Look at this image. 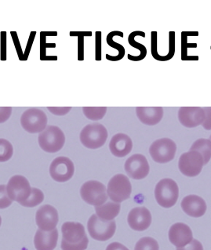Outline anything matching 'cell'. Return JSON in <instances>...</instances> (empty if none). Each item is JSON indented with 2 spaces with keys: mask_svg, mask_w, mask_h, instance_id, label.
Here are the masks:
<instances>
[{
  "mask_svg": "<svg viewBox=\"0 0 211 250\" xmlns=\"http://www.w3.org/2000/svg\"><path fill=\"white\" fill-rule=\"evenodd\" d=\"M12 114V107H0V123H3L10 119Z\"/></svg>",
  "mask_w": 211,
  "mask_h": 250,
  "instance_id": "b9f144b4",
  "label": "cell"
},
{
  "mask_svg": "<svg viewBox=\"0 0 211 250\" xmlns=\"http://www.w3.org/2000/svg\"><path fill=\"white\" fill-rule=\"evenodd\" d=\"M108 136V130L102 124L91 123L82 129L80 139L84 147L98 149L106 144Z\"/></svg>",
  "mask_w": 211,
  "mask_h": 250,
  "instance_id": "7a4b0ae2",
  "label": "cell"
},
{
  "mask_svg": "<svg viewBox=\"0 0 211 250\" xmlns=\"http://www.w3.org/2000/svg\"><path fill=\"white\" fill-rule=\"evenodd\" d=\"M58 240V229L50 231H44L39 229L35 235V248L36 250H54L56 248Z\"/></svg>",
  "mask_w": 211,
  "mask_h": 250,
  "instance_id": "d6986e66",
  "label": "cell"
},
{
  "mask_svg": "<svg viewBox=\"0 0 211 250\" xmlns=\"http://www.w3.org/2000/svg\"><path fill=\"white\" fill-rule=\"evenodd\" d=\"M127 222L131 229L138 231L147 230L151 224V214L146 207H136L129 211Z\"/></svg>",
  "mask_w": 211,
  "mask_h": 250,
  "instance_id": "9a60e30c",
  "label": "cell"
},
{
  "mask_svg": "<svg viewBox=\"0 0 211 250\" xmlns=\"http://www.w3.org/2000/svg\"><path fill=\"white\" fill-rule=\"evenodd\" d=\"M47 109L55 115L58 116H62V115H65L72 110L71 107H48Z\"/></svg>",
  "mask_w": 211,
  "mask_h": 250,
  "instance_id": "60d3db41",
  "label": "cell"
},
{
  "mask_svg": "<svg viewBox=\"0 0 211 250\" xmlns=\"http://www.w3.org/2000/svg\"><path fill=\"white\" fill-rule=\"evenodd\" d=\"M14 155L12 144L6 139H0V163L8 161Z\"/></svg>",
  "mask_w": 211,
  "mask_h": 250,
  "instance_id": "f546056e",
  "label": "cell"
},
{
  "mask_svg": "<svg viewBox=\"0 0 211 250\" xmlns=\"http://www.w3.org/2000/svg\"><path fill=\"white\" fill-rule=\"evenodd\" d=\"M88 232L94 240L106 242L109 240L116 233V221H106L96 214L90 216L87 222Z\"/></svg>",
  "mask_w": 211,
  "mask_h": 250,
  "instance_id": "277c9868",
  "label": "cell"
},
{
  "mask_svg": "<svg viewBox=\"0 0 211 250\" xmlns=\"http://www.w3.org/2000/svg\"><path fill=\"white\" fill-rule=\"evenodd\" d=\"M210 141H211V137H210Z\"/></svg>",
  "mask_w": 211,
  "mask_h": 250,
  "instance_id": "7dc6e473",
  "label": "cell"
},
{
  "mask_svg": "<svg viewBox=\"0 0 211 250\" xmlns=\"http://www.w3.org/2000/svg\"><path fill=\"white\" fill-rule=\"evenodd\" d=\"M106 250H129L125 246L121 244L120 242H112L108 245Z\"/></svg>",
  "mask_w": 211,
  "mask_h": 250,
  "instance_id": "f6af8a7d",
  "label": "cell"
},
{
  "mask_svg": "<svg viewBox=\"0 0 211 250\" xmlns=\"http://www.w3.org/2000/svg\"><path fill=\"white\" fill-rule=\"evenodd\" d=\"M115 36H120L121 38L124 37V33L121 32H119V31H112V32L108 33V36H107V43L108 44V46H111V47L115 48L116 50H117L119 51V54L117 56H111L109 54H106V58L108 61H111V62H118V61H120V60L123 59L124 58V56H125V48L124 46H122L121 44L117 43V42H115L113 40V37Z\"/></svg>",
  "mask_w": 211,
  "mask_h": 250,
  "instance_id": "cb8c5ba5",
  "label": "cell"
},
{
  "mask_svg": "<svg viewBox=\"0 0 211 250\" xmlns=\"http://www.w3.org/2000/svg\"><path fill=\"white\" fill-rule=\"evenodd\" d=\"M133 141L129 136L125 133H117L110 141V151L114 156L124 158L131 152Z\"/></svg>",
  "mask_w": 211,
  "mask_h": 250,
  "instance_id": "e0dca14e",
  "label": "cell"
},
{
  "mask_svg": "<svg viewBox=\"0 0 211 250\" xmlns=\"http://www.w3.org/2000/svg\"><path fill=\"white\" fill-rule=\"evenodd\" d=\"M177 145L173 140L161 138L151 144L149 153L155 163L164 164L172 161L175 157Z\"/></svg>",
  "mask_w": 211,
  "mask_h": 250,
  "instance_id": "ba28073f",
  "label": "cell"
},
{
  "mask_svg": "<svg viewBox=\"0 0 211 250\" xmlns=\"http://www.w3.org/2000/svg\"><path fill=\"white\" fill-rule=\"evenodd\" d=\"M63 239L69 243H77L86 236L84 225L77 222H65L62 227Z\"/></svg>",
  "mask_w": 211,
  "mask_h": 250,
  "instance_id": "44dd1931",
  "label": "cell"
},
{
  "mask_svg": "<svg viewBox=\"0 0 211 250\" xmlns=\"http://www.w3.org/2000/svg\"><path fill=\"white\" fill-rule=\"evenodd\" d=\"M2 225V218H1V216H0V226Z\"/></svg>",
  "mask_w": 211,
  "mask_h": 250,
  "instance_id": "bcb514c9",
  "label": "cell"
},
{
  "mask_svg": "<svg viewBox=\"0 0 211 250\" xmlns=\"http://www.w3.org/2000/svg\"><path fill=\"white\" fill-rule=\"evenodd\" d=\"M59 221L58 210L50 205H44L36 213V222L39 229L50 231L56 229Z\"/></svg>",
  "mask_w": 211,
  "mask_h": 250,
  "instance_id": "4fadbf2b",
  "label": "cell"
},
{
  "mask_svg": "<svg viewBox=\"0 0 211 250\" xmlns=\"http://www.w3.org/2000/svg\"><path fill=\"white\" fill-rule=\"evenodd\" d=\"M175 54V32H169V53L164 56V62H168L173 58Z\"/></svg>",
  "mask_w": 211,
  "mask_h": 250,
  "instance_id": "d590c367",
  "label": "cell"
},
{
  "mask_svg": "<svg viewBox=\"0 0 211 250\" xmlns=\"http://www.w3.org/2000/svg\"><path fill=\"white\" fill-rule=\"evenodd\" d=\"M36 32L33 31L31 32L29 37H28V42H27V45H26L25 50H24V56L22 58V61H27L30 54L31 50H32V45L34 42L35 38H36Z\"/></svg>",
  "mask_w": 211,
  "mask_h": 250,
  "instance_id": "ab89813d",
  "label": "cell"
},
{
  "mask_svg": "<svg viewBox=\"0 0 211 250\" xmlns=\"http://www.w3.org/2000/svg\"><path fill=\"white\" fill-rule=\"evenodd\" d=\"M204 166L203 158L198 151H190L180 156L178 168L186 177H196L201 173Z\"/></svg>",
  "mask_w": 211,
  "mask_h": 250,
  "instance_id": "9c48e42d",
  "label": "cell"
},
{
  "mask_svg": "<svg viewBox=\"0 0 211 250\" xmlns=\"http://www.w3.org/2000/svg\"><path fill=\"white\" fill-rule=\"evenodd\" d=\"M95 60L102 61V32H95Z\"/></svg>",
  "mask_w": 211,
  "mask_h": 250,
  "instance_id": "8d00e7d4",
  "label": "cell"
},
{
  "mask_svg": "<svg viewBox=\"0 0 211 250\" xmlns=\"http://www.w3.org/2000/svg\"><path fill=\"white\" fill-rule=\"evenodd\" d=\"M88 244H89V239L86 235L83 240L77 243H69L62 238L61 246L62 250H86L87 249Z\"/></svg>",
  "mask_w": 211,
  "mask_h": 250,
  "instance_id": "d6a6232c",
  "label": "cell"
},
{
  "mask_svg": "<svg viewBox=\"0 0 211 250\" xmlns=\"http://www.w3.org/2000/svg\"><path fill=\"white\" fill-rule=\"evenodd\" d=\"M169 242L177 248L187 246L193 239L192 231L190 227L183 223H176L169 230Z\"/></svg>",
  "mask_w": 211,
  "mask_h": 250,
  "instance_id": "2e32d148",
  "label": "cell"
},
{
  "mask_svg": "<svg viewBox=\"0 0 211 250\" xmlns=\"http://www.w3.org/2000/svg\"><path fill=\"white\" fill-rule=\"evenodd\" d=\"M0 59L6 60V32H0Z\"/></svg>",
  "mask_w": 211,
  "mask_h": 250,
  "instance_id": "f35d334b",
  "label": "cell"
},
{
  "mask_svg": "<svg viewBox=\"0 0 211 250\" xmlns=\"http://www.w3.org/2000/svg\"><path fill=\"white\" fill-rule=\"evenodd\" d=\"M177 250H203V247L201 242L196 239H192L187 246H184L182 248H177Z\"/></svg>",
  "mask_w": 211,
  "mask_h": 250,
  "instance_id": "ee69618b",
  "label": "cell"
},
{
  "mask_svg": "<svg viewBox=\"0 0 211 250\" xmlns=\"http://www.w3.org/2000/svg\"><path fill=\"white\" fill-rule=\"evenodd\" d=\"M203 108L205 112V119L202 125L207 130H211V107H205Z\"/></svg>",
  "mask_w": 211,
  "mask_h": 250,
  "instance_id": "7bdbcfd3",
  "label": "cell"
},
{
  "mask_svg": "<svg viewBox=\"0 0 211 250\" xmlns=\"http://www.w3.org/2000/svg\"><path fill=\"white\" fill-rule=\"evenodd\" d=\"M136 115L145 125H155L164 117V108L162 107H137Z\"/></svg>",
  "mask_w": 211,
  "mask_h": 250,
  "instance_id": "ffe728a7",
  "label": "cell"
},
{
  "mask_svg": "<svg viewBox=\"0 0 211 250\" xmlns=\"http://www.w3.org/2000/svg\"><path fill=\"white\" fill-rule=\"evenodd\" d=\"M120 203L108 202L98 207H95L96 215L104 221H113L120 213Z\"/></svg>",
  "mask_w": 211,
  "mask_h": 250,
  "instance_id": "7402d4cb",
  "label": "cell"
},
{
  "mask_svg": "<svg viewBox=\"0 0 211 250\" xmlns=\"http://www.w3.org/2000/svg\"><path fill=\"white\" fill-rule=\"evenodd\" d=\"M178 196L179 188L172 179H163L155 186V198L160 207L171 208L177 203Z\"/></svg>",
  "mask_w": 211,
  "mask_h": 250,
  "instance_id": "6da1fadb",
  "label": "cell"
},
{
  "mask_svg": "<svg viewBox=\"0 0 211 250\" xmlns=\"http://www.w3.org/2000/svg\"><path fill=\"white\" fill-rule=\"evenodd\" d=\"M12 203L13 201L10 199L6 191V185H0V208L3 209L8 208Z\"/></svg>",
  "mask_w": 211,
  "mask_h": 250,
  "instance_id": "836d02e7",
  "label": "cell"
},
{
  "mask_svg": "<svg viewBox=\"0 0 211 250\" xmlns=\"http://www.w3.org/2000/svg\"><path fill=\"white\" fill-rule=\"evenodd\" d=\"M83 111L86 118L93 121H98L103 119L107 112L106 107H84Z\"/></svg>",
  "mask_w": 211,
  "mask_h": 250,
  "instance_id": "83f0119b",
  "label": "cell"
},
{
  "mask_svg": "<svg viewBox=\"0 0 211 250\" xmlns=\"http://www.w3.org/2000/svg\"><path fill=\"white\" fill-rule=\"evenodd\" d=\"M75 173V167L71 159L64 156L54 159L50 166V177L54 181L64 183L72 179Z\"/></svg>",
  "mask_w": 211,
  "mask_h": 250,
  "instance_id": "8fae6325",
  "label": "cell"
},
{
  "mask_svg": "<svg viewBox=\"0 0 211 250\" xmlns=\"http://www.w3.org/2000/svg\"><path fill=\"white\" fill-rule=\"evenodd\" d=\"M10 35H11V37H12L13 42H14V46H15V49H16L18 58H19L20 61H22V58H23V56H24V52L22 50L20 40L18 38V33H17V32L12 31V32H10Z\"/></svg>",
  "mask_w": 211,
  "mask_h": 250,
  "instance_id": "74e56055",
  "label": "cell"
},
{
  "mask_svg": "<svg viewBox=\"0 0 211 250\" xmlns=\"http://www.w3.org/2000/svg\"><path fill=\"white\" fill-rule=\"evenodd\" d=\"M107 193L108 198L112 202L122 203L129 199L131 195V183L125 175H115L108 182Z\"/></svg>",
  "mask_w": 211,
  "mask_h": 250,
  "instance_id": "8992f818",
  "label": "cell"
},
{
  "mask_svg": "<svg viewBox=\"0 0 211 250\" xmlns=\"http://www.w3.org/2000/svg\"><path fill=\"white\" fill-rule=\"evenodd\" d=\"M151 51L154 59L164 62V56L160 55L157 50V32H151Z\"/></svg>",
  "mask_w": 211,
  "mask_h": 250,
  "instance_id": "e575fe53",
  "label": "cell"
},
{
  "mask_svg": "<svg viewBox=\"0 0 211 250\" xmlns=\"http://www.w3.org/2000/svg\"><path fill=\"white\" fill-rule=\"evenodd\" d=\"M80 195L87 204L98 207L108 200L106 187L98 181H89L84 183L80 188Z\"/></svg>",
  "mask_w": 211,
  "mask_h": 250,
  "instance_id": "5b68a950",
  "label": "cell"
},
{
  "mask_svg": "<svg viewBox=\"0 0 211 250\" xmlns=\"http://www.w3.org/2000/svg\"><path fill=\"white\" fill-rule=\"evenodd\" d=\"M39 145L42 150L48 153H56L62 150L65 143V136L60 128L49 125L40 133Z\"/></svg>",
  "mask_w": 211,
  "mask_h": 250,
  "instance_id": "3957f363",
  "label": "cell"
},
{
  "mask_svg": "<svg viewBox=\"0 0 211 250\" xmlns=\"http://www.w3.org/2000/svg\"><path fill=\"white\" fill-rule=\"evenodd\" d=\"M178 119L185 127H197L203 124L205 112L203 107H181L178 111Z\"/></svg>",
  "mask_w": 211,
  "mask_h": 250,
  "instance_id": "5bb4252c",
  "label": "cell"
},
{
  "mask_svg": "<svg viewBox=\"0 0 211 250\" xmlns=\"http://www.w3.org/2000/svg\"><path fill=\"white\" fill-rule=\"evenodd\" d=\"M136 36H141V37L145 38L146 37V33L142 32V31H135V32H131L129 35L128 42H129V45L140 50L139 56H132L130 54H128V59L129 61H132V62H140V61H142V60L146 58V55H147V50H146V46L142 45V44L139 43V42H136Z\"/></svg>",
  "mask_w": 211,
  "mask_h": 250,
  "instance_id": "603a6c76",
  "label": "cell"
},
{
  "mask_svg": "<svg viewBox=\"0 0 211 250\" xmlns=\"http://www.w3.org/2000/svg\"><path fill=\"white\" fill-rule=\"evenodd\" d=\"M70 36L78 37V60H84V38L86 36H91V32H71Z\"/></svg>",
  "mask_w": 211,
  "mask_h": 250,
  "instance_id": "1f68e13d",
  "label": "cell"
},
{
  "mask_svg": "<svg viewBox=\"0 0 211 250\" xmlns=\"http://www.w3.org/2000/svg\"><path fill=\"white\" fill-rule=\"evenodd\" d=\"M6 191L11 200L21 204L30 196L32 188L28 179L21 175H15L9 180Z\"/></svg>",
  "mask_w": 211,
  "mask_h": 250,
  "instance_id": "30bf717a",
  "label": "cell"
},
{
  "mask_svg": "<svg viewBox=\"0 0 211 250\" xmlns=\"http://www.w3.org/2000/svg\"><path fill=\"white\" fill-rule=\"evenodd\" d=\"M181 208L186 214L191 217H201L207 211V204L201 197L191 195L185 197L181 202Z\"/></svg>",
  "mask_w": 211,
  "mask_h": 250,
  "instance_id": "ac0fdd59",
  "label": "cell"
},
{
  "mask_svg": "<svg viewBox=\"0 0 211 250\" xmlns=\"http://www.w3.org/2000/svg\"><path fill=\"white\" fill-rule=\"evenodd\" d=\"M57 32H40V60L41 61H57V56H47L46 49L47 48H55L56 44L47 43L46 38L48 36H57Z\"/></svg>",
  "mask_w": 211,
  "mask_h": 250,
  "instance_id": "484cf974",
  "label": "cell"
},
{
  "mask_svg": "<svg viewBox=\"0 0 211 250\" xmlns=\"http://www.w3.org/2000/svg\"><path fill=\"white\" fill-rule=\"evenodd\" d=\"M43 200V192L36 188H32V193H31L30 196L28 197L24 202L21 203V205L22 207L32 208V207H36L38 205L41 204Z\"/></svg>",
  "mask_w": 211,
  "mask_h": 250,
  "instance_id": "4316f807",
  "label": "cell"
},
{
  "mask_svg": "<svg viewBox=\"0 0 211 250\" xmlns=\"http://www.w3.org/2000/svg\"><path fill=\"white\" fill-rule=\"evenodd\" d=\"M190 151H198L203 156L204 165H207L211 159V141L204 138L198 139L191 145Z\"/></svg>",
  "mask_w": 211,
  "mask_h": 250,
  "instance_id": "d4e9b609",
  "label": "cell"
},
{
  "mask_svg": "<svg viewBox=\"0 0 211 250\" xmlns=\"http://www.w3.org/2000/svg\"></svg>",
  "mask_w": 211,
  "mask_h": 250,
  "instance_id": "c3c4849f",
  "label": "cell"
},
{
  "mask_svg": "<svg viewBox=\"0 0 211 250\" xmlns=\"http://www.w3.org/2000/svg\"><path fill=\"white\" fill-rule=\"evenodd\" d=\"M134 250H160V246L153 238L144 237L136 243Z\"/></svg>",
  "mask_w": 211,
  "mask_h": 250,
  "instance_id": "4dcf8cb0",
  "label": "cell"
},
{
  "mask_svg": "<svg viewBox=\"0 0 211 250\" xmlns=\"http://www.w3.org/2000/svg\"><path fill=\"white\" fill-rule=\"evenodd\" d=\"M126 173L134 180H142L149 173L150 167L145 155L135 154L126 161L124 165Z\"/></svg>",
  "mask_w": 211,
  "mask_h": 250,
  "instance_id": "7c38bea8",
  "label": "cell"
},
{
  "mask_svg": "<svg viewBox=\"0 0 211 250\" xmlns=\"http://www.w3.org/2000/svg\"><path fill=\"white\" fill-rule=\"evenodd\" d=\"M198 36V32H183L181 33V59L183 61H186L189 57L187 54L188 48L197 47L196 43H188V37Z\"/></svg>",
  "mask_w": 211,
  "mask_h": 250,
  "instance_id": "f1b7e54d",
  "label": "cell"
},
{
  "mask_svg": "<svg viewBox=\"0 0 211 250\" xmlns=\"http://www.w3.org/2000/svg\"><path fill=\"white\" fill-rule=\"evenodd\" d=\"M21 125L28 133H42L47 127V116L42 110L32 107L22 114Z\"/></svg>",
  "mask_w": 211,
  "mask_h": 250,
  "instance_id": "52a82bcc",
  "label": "cell"
}]
</instances>
